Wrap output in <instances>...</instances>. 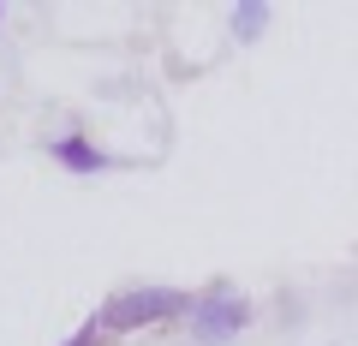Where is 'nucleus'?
Wrapping results in <instances>:
<instances>
[{
  "label": "nucleus",
  "instance_id": "f257e3e1",
  "mask_svg": "<svg viewBox=\"0 0 358 346\" xmlns=\"http://www.w3.org/2000/svg\"><path fill=\"white\" fill-rule=\"evenodd\" d=\"M179 310H192V293H173V287H131V293H114L90 329L96 334H131V329H150V322H167Z\"/></svg>",
  "mask_w": 358,
  "mask_h": 346
},
{
  "label": "nucleus",
  "instance_id": "f03ea898",
  "mask_svg": "<svg viewBox=\"0 0 358 346\" xmlns=\"http://www.w3.org/2000/svg\"><path fill=\"white\" fill-rule=\"evenodd\" d=\"M245 322H251V305H245L239 293H227V287H209L203 298H192V334H197L203 346L233 340Z\"/></svg>",
  "mask_w": 358,
  "mask_h": 346
},
{
  "label": "nucleus",
  "instance_id": "7ed1b4c3",
  "mask_svg": "<svg viewBox=\"0 0 358 346\" xmlns=\"http://www.w3.org/2000/svg\"><path fill=\"white\" fill-rule=\"evenodd\" d=\"M54 155H60L66 167H84V173H96V167H102V155L90 150V143H78V138H60V143H54Z\"/></svg>",
  "mask_w": 358,
  "mask_h": 346
},
{
  "label": "nucleus",
  "instance_id": "20e7f679",
  "mask_svg": "<svg viewBox=\"0 0 358 346\" xmlns=\"http://www.w3.org/2000/svg\"><path fill=\"white\" fill-rule=\"evenodd\" d=\"M263 24H268V6H257V0H251V6H239V13H233V30H239L245 42H251V36H263Z\"/></svg>",
  "mask_w": 358,
  "mask_h": 346
},
{
  "label": "nucleus",
  "instance_id": "39448f33",
  "mask_svg": "<svg viewBox=\"0 0 358 346\" xmlns=\"http://www.w3.org/2000/svg\"><path fill=\"white\" fill-rule=\"evenodd\" d=\"M96 340H102V334H96V329H90V322H84V334H78L72 346H96Z\"/></svg>",
  "mask_w": 358,
  "mask_h": 346
}]
</instances>
